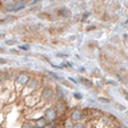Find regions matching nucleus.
Instances as JSON below:
<instances>
[{
	"instance_id": "1",
	"label": "nucleus",
	"mask_w": 128,
	"mask_h": 128,
	"mask_svg": "<svg viewBox=\"0 0 128 128\" xmlns=\"http://www.w3.org/2000/svg\"><path fill=\"white\" fill-rule=\"evenodd\" d=\"M56 116H58V112H56V109H55V108H49V109H46V112H45L44 118H45L46 122L52 123V122L56 119Z\"/></svg>"
},
{
	"instance_id": "2",
	"label": "nucleus",
	"mask_w": 128,
	"mask_h": 128,
	"mask_svg": "<svg viewBox=\"0 0 128 128\" xmlns=\"http://www.w3.org/2000/svg\"><path fill=\"white\" fill-rule=\"evenodd\" d=\"M30 76L27 73H24V72H22L20 74H18V77H17V83L18 84H27V82L30 81Z\"/></svg>"
},
{
	"instance_id": "3",
	"label": "nucleus",
	"mask_w": 128,
	"mask_h": 128,
	"mask_svg": "<svg viewBox=\"0 0 128 128\" xmlns=\"http://www.w3.org/2000/svg\"><path fill=\"white\" fill-rule=\"evenodd\" d=\"M41 96H42V99L49 100V99H51L52 96H54V91H52L51 88H49V87H45L44 90H42V94H41Z\"/></svg>"
},
{
	"instance_id": "4",
	"label": "nucleus",
	"mask_w": 128,
	"mask_h": 128,
	"mask_svg": "<svg viewBox=\"0 0 128 128\" xmlns=\"http://www.w3.org/2000/svg\"><path fill=\"white\" fill-rule=\"evenodd\" d=\"M81 118H82V112H81L80 109H74V110L72 112V114H70V119H72L73 122H78Z\"/></svg>"
},
{
	"instance_id": "5",
	"label": "nucleus",
	"mask_w": 128,
	"mask_h": 128,
	"mask_svg": "<svg viewBox=\"0 0 128 128\" xmlns=\"http://www.w3.org/2000/svg\"><path fill=\"white\" fill-rule=\"evenodd\" d=\"M46 124H48V122L45 120V118H44V116H41V118H38V119L34 123V127H35V128H45Z\"/></svg>"
},
{
	"instance_id": "6",
	"label": "nucleus",
	"mask_w": 128,
	"mask_h": 128,
	"mask_svg": "<svg viewBox=\"0 0 128 128\" xmlns=\"http://www.w3.org/2000/svg\"><path fill=\"white\" fill-rule=\"evenodd\" d=\"M37 80H35V78H30V81L27 82V84H26V86L27 87H30L31 90H35L36 88V86H37Z\"/></svg>"
},
{
	"instance_id": "7",
	"label": "nucleus",
	"mask_w": 128,
	"mask_h": 128,
	"mask_svg": "<svg viewBox=\"0 0 128 128\" xmlns=\"http://www.w3.org/2000/svg\"><path fill=\"white\" fill-rule=\"evenodd\" d=\"M63 110H66V104H63V102H60V104H58V108H56V112H59V113H62Z\"/></svg>"
},
{
	"instance_id": "8",
	"label": "nucleus",
	"mask_w": 128,
	"mask_h": 128,
	"mask_svg": "<svg viewBox=\"0 0 128 128\" xmlns=\"http://www.w3.org/2000/svg\"><path fill=\"white\" fill-rule=\"evenodd\" d=\"M22 128H35L34 127V123H31V122H26L24 124H23V127Z\"/></svg>"
},
{
	"instance_id": "9",
	"label": "nucleus",
	"mask_w": 128,
	"mask_h": 128,
	"mask_svg": "<svg viewBox=\"0 0 128 128\" xmlns=\"http://www.w3.org/2000/svg\"><path fill=\"white\" fill-rule=\"evenodd\" d=\"M81 82H82V83H84V84H86V86H88V87H91V86H92V83H91L90 81H87V80H83V78H82V80H81Z\"/></svg>"
},
{
	"instance_id": "10",
	"label": "nucleus",
	"mask_w": 128,
	"mask_h": 128,
	"mask_svg": "<svg viewBox=\"0 0 128 128\" xmlns=\"http://www.w3.org/2000/svg\"><path fill=\"white\" fill-rule=\"evenodd\" d=\"M72 128H84V126L82 123H76V124H73Z\"/></svg>"
},
{
	"instance_id": "11",
	"label": "nucleus",
	"mask_w": 128,
	"mask_h": 128,
	"mask_svg": "<svg viewBox=\"0 0 128 128\" xmlns=\"http://www.w3.org/2000/svg\"><path fill=\"white\" fill-rule=\"evenodd\" d=\"M74 98H76V99H81L82 95H81V94H74Z\"/></svg>"
},
{
	"instance_id": "12",
	"label": "nucleus",
	"mask_w": 128,
	"mask_h": 128,
	"mask_svg": "<svg viewBox=\"0 0 128 128\" xmlns=\"http://www.w3.org/2000/svg\"><path fill=\"white\" fill-rule=\"evenodd\" d=\"M5 63H6L5 59H0V64H5Z\"/></svg>"
},
{
	"instance_id": "13",
	"label": "nucleus",
	"mask_w": 128,
	"mask_h": 128,
	"mask_svg": "<svg viewBox=\"0 0 128 128\" xmlns=\"http://www.w3.org/2000/svg\"><path fill=\"white\" fill-rule=\"evenodd\" d=\"M55 128H62V127H55Z\"/></svg>"
}]
</instances>
